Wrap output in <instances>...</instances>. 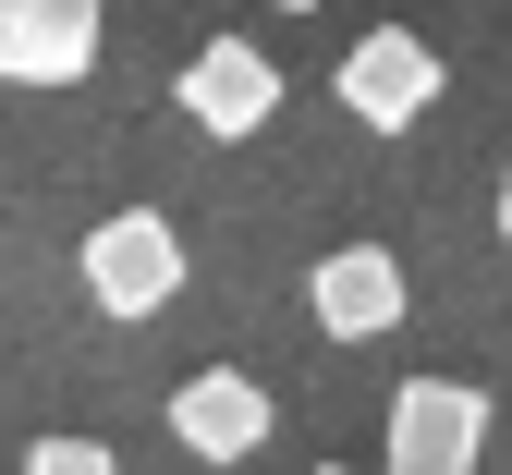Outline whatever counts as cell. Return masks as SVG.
Instances as JSON below:
<instances>
[{
	"mask_svg": "<svg viewBox=\"0 0 512 475\" xmlns=\"http://www.w3.org/2000/svg\"><path fill=\"white\" fill-rule=\"evenodd\" d=\"M74 268H86L98 317H171V305H183V232H171L159 208H110Z\"/></svg>",
	"mask_w": 512,
	"mask_h": 475,
	"instance_id": "cell-1",
	"label": "cell"
},
{
	"mask_svg": "<svg viewBox=\"0 0 512 475\" xmlns=\"http://www.w3.org/2000/svg\"><path fill=\"white\" fill-rule=\"evenodd\" d=\"M98 49H110V13L98 0H0V86H86L98 74Z\"/></svg>",
	"mask_w": 512,
	"mask_h": 475,
	"instance_id": "cell-2",
	"label": "cell"
},
{
	"mask_svg": "<svg viewBox=\"0 0 512 475\" xmlns=\"http://www.w3.org/2000/svg\"><path fill=\"white\" fill-rule=\"evenodd\" d=\"M488 451V390L476 378H403L391 390V475H476Z\"/></svg>",
	"mask_w": 512,
	"mask_h": 475,
	"instance_id": "cell-3",
	"label": "cell"
},
{
	"mask_svg": "<svg viewBox=\"0 0 512 475\" xmlns=\"http://www.w3.org/2000/svg\"><path fill=\"white\" fill-rule=\"evenodd\" d=\"M171 98H183V122H196V134L244 147V134H269V110H281V61L244 49V37H208V49L171 74Z\"/></svg>",
	"mask_w": 512,
	"mask_h": 475,
	"instance_id": "cell-4",
	"label": "cell"
},
{
	"mask_svg": "<svg viewBox=\"0 0 512 475\" xmlns=\"http://www.w3.org/2000/svg\"><path fill=\"white\" fill-rule=\"evenodd\" d=\"M403 305L415 293H403V256L391 244H330V256L305 268V317L330 329V342H391Z\"/></svg>",
	"mask_w": 512,
	"mask_h": 475,
	"instance_id": "cell-5",
	"label": "cell"
},
{
	"mask_svg": "<svg viewBox=\"0 0 512 475\" xmlns=\"http://www.w3.org/2000/svg\"><path fill=\"white\" fill-rule=\"evenodd\" d=\"M281 427V402L256 390L244 366H196V378H171V439L196 451V463H256Z\"/></svg>",
	"mask_w": 512,
	"mask_h": 475,
	"instance_id": "cell-6",
	"label": "cell"
},
{
	"mask_svg": "<svg viewBox=\"0 0 512 475\" xmlns=\"http://www.w3.org/2000/svg\"><path fill=\"white\" fill-rule=\"evenodd\" d=\"M427 98H439V49H427L415 25H366V37L342 49V110H354L366 134H403Z\"/></svg>",
	"mask_w": 512,
	"mask_h": 475,
	"instance_id": "cell-7",
	"label": "cell"
},
{
	"mask_svg": "<svg viewBox=\"0 0 512 475\" xmlns=\"http://www.w3.org/2000/svg\"><path fill=\"white\" fill-rule=\"evenodd\" d=\"M13 475H122V463H110V439H86V427H61V439H37V451H25Z\"/></svg>",
	"mask_w": 512,
	"mask_h": 475,
	"instance_id": "cell-8",
	"label": "cell"
},
{
	"mask_svg": "<svg viewBox=\"0 0 512 475\" xmlns=\"http://www.w3.org/2000/svg\"><path fill=\"white\" fill-rule=\"evenodd\" d=\"M488 220H500V244H512V171H500V195H488Z\"/></svg>",
	"mask_w": 512,
	"mask_h": 475,
	"instance_id": "cell-9",
	"label": "cell"
},
{
	"mask_svg": "<svg viewBox=\"0 0 512 475\" xmlns=\"http://www.w3.org/2000/svg\"><path fill=\"white\" fill-rule=\"evenodd\" d=\"M269 13H317V0H269Z\"/></svg>",
	"mask_w": 512,
	"mask_h": 475,
	"instance_id": "cell-10",
	"label": "cell"
},
{
	"mask_svg": "<svg viewBox=\"0 0 512 475\" xmlns=\"http://www.w3.org/2000/svg\"><path fill=\"white\" fill-rule=\"evenodd\" d=\"M317 475H342V463H317Z\"/></svg>",
	"mask_w": 512,
	"mask_h": 475,
	"instance_id": "cell-11",
	"label": "cell"
}]
</instances>
